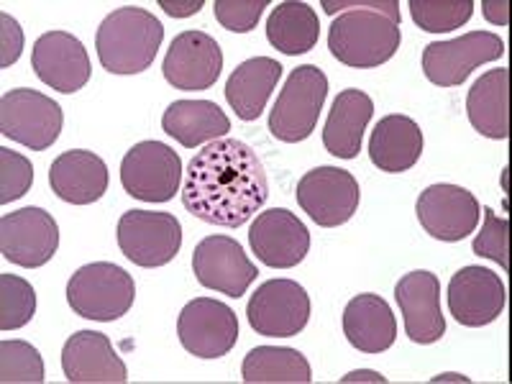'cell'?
<instances>
[{
	"label": "cell",
	"mask_w": 512,
	"mask_h": 384,
	"mask_svg": "<svg viewBox=\"0 0 512 384\" xmlns=\"http://www.w3.org/2000/svg\"><path fill=\"white\" fill-rule=\"evenodd\" d=\"M223 70V52L218 41L205 31H182L172 39L164 57V80L175 90L198 93L213 88Z\"/></svg>",
	"instance_id": "obj_16"
},
{
	"label": "cell",
	"mask_w": 512,
	"mask_h": 384,
	"mask_svg": "<svg viewBox=\"0 0 512 384\" xmlns=\"http://www.w3.org/2000/svg\"><path fill=\"white\" fill-rule=\"evenodd\" d=\"M49 185L59 200L72 205L98 203L108 190V167L85 149L59 154L49 167Z\"/></svg>",
	"instance_id": "obj_22"
},
{
	"label": "cell",
	"mask_w": 512,
	"mask_h": 384,
	"mask_svg": "<svg viewBox=\"0 0 512 384\" xmlns=\"http://www.w3.org/2000/svg\"><path fill=\"white\" fill-rule=\"evenodd\" d=\"M246 318L259 336L292 338L308 326L310 295L292 280H269L251 295Z\"/></svg>",
	"instance_id": "obj_12"
},
{
	"label": "cell",
	"mask_w": 512,
	"mask_h": 384,
	"mask_svg": "<svg viewBox=\"0 0 512 384\" xmlns=\"http://www.w3.org/2000/svg\"><path fill=\"white\" fill-rule=\"evenodd\" d=\"M472 249L477 256L500 264L502 272H510V221L497 216L492 208H484L482 231L477 233Z\"/></svg>",
	"instance_id": "obj_34"
},
{
	"label": "cell",
	"mask_w": 512,
	"mask_h": 384,
	"mask_svg": "<svg viewBox=\"0 0 512 384\" xmlns=\"http://www.w3.org/2000/svg\"><path fill=\"white\" fill-rule=\"evenodd\" d=\"M241 377L249 384H308L313 379L310 364L297 349L287 346H256L241 364Z\"/></svg>",
	"instance_id": "obj_30"
},
{
	"label": "cell",
	"mask_w": 512,
	"mask_h": 384,
	"mask_svg": "<svg viewBox=\"0 0 512 384\" xmlns=\"http://www.w3.org/2000/svg\"><path fill=\"white\" fill-rule=\"evenodd\" d=\"M282 77V64L272 57H254L241 62L226 82V100L241 121L262 116L269 95Z\"/></svg>",
	"instance_id": "obj_28"
},
{
	"label": "cell",
	"mask_w": 512,
	"mask_h": 384,
	"mask_svg": "<svg viewBox=\"0 0 512 384\" xmlns=\"http://www.w3.org/2000/svg\"><path fill=\"white\" fill-rule=\"evenodd\" d=\"M328 98V77L315 64L290 72L285 88L269 113V131L285 144H300L318 126V116Z\"/></svg>",
	"instance_id": "obj_5"
},
{
	"label": "cell",
	"mask_w": 512,
	"mask_h": 384,
	"mask_svg": "<svg viewBox=\"0 0 512 384\" xmlns=\"http://www.w3.org/2000/svg\"><path fill=\"white\" fill-rule=\"evenodd\" d=\"M415 213L428 236L448 244L464 241L469 233L477 231L482 216L479 200L472 192L448 182L425 187L415 203Z\"/></svg>",
	"instance_id": "obj_14"
},
{
	"label": "cell",
	"mask_w": 512,
	"mask_h": 384,
	"mask_svg": "<svg viewBox=\"0 0 512 384\" xmlns=\"http://www.w3.org/2000/svg\"><path fill=\"white\" fill-rule=\"evenodd\" d=\"M121 254L136 267L157 269L169 264L182 246V226L172 213L128 210L116 228Z\"/></svg>",
	"instance_id": "obj_7"
},
{
	"label": "cell",
	"mask_w": 512,
	"mask_h": 384,
	"mask_svg": "<svg viewBox=\"0 0 512 384\" xmlns=\"http://www.w3.org/2000/svg\"><path fill=\"white\" fill-rule=\"evenodd\" d=\"M423 154V131L410 116H384L369 139V159L387 175H400L418 164Z\"/></svg>",
	"instance_id": "obj_25"
},
{
	"label": "cell",
	"mask_w": 512,
	"mask_h": 384,
	"mask_svg": "<svg viewBox=\"0 0 512 384\" xmlns=\"http://www.w3.org/2000/svg\"><path fill=\"white\" fill-rule=\"evenodd\" d=\"M59 249V226L44 208H21L0 218V254L24 269L52 262Z\"/></svg>",
	"instance_id": "obj_13"
},
{
	"label": "cell",
	"mask_w": 512,
	"mask_h": 384,
	"mask_svg": "<svg viewBox=\"0 0 512 384\" xmlns=\"http://www.w3.org/2000/svg\"><path fill=\"white\" fill-rule=\"evenodd\" d=\"M0 382H44V359L39 349L26 341H3L0 344Z\"/></svg>",
	"instance_id": "obj_33"
},
{
	"label": "cell",
	"mask_w": 512,
	"mask_h": 384,
	"mask_svg": "<svg viewBox=\"0 0 512 384\" xmlns=\"http://www.w3.org/2000/svg\"><path fill=\"white\" fill-rule=\"evenodd\" d=\"M34 182V167L24 154L0 149V203L8 205L13 200L24 198Z\"/></svg>",
	"instance_id": "obj_35"
},
{
	"label": "cell",
	"mask_w": 512,
	"mask_h": 384,
	"mask_svg": "<svg viewBox=\"0 0 512 384\" xmlns=\"http://www.w3.org/2000/svg\"><path fill=\"white\" fill-rule=\"evenodd\" d=\"M505 41L495 31H469L451 41H433L423 49V72L438 88H456L477 67L497 62Z\"/></svg>",
	"instance_id": "obj_9"
},
{
	"label": "cell",
	"mask_w": 512,
	"mask_h": 384,
	"mask_svg": "<svg viewBox=\"0 0 512 384\" xmlns=\"http://www.w3.org/2000/svg\"><path fill=\"white\" fill-rule=\"evenodd\" d=\"M264 8H269V0H216L213 3L218 24L228 31H236V34L254 31Z\"/></svg>",
	"instance_id": "obj_36"
},
{
	"label": "cell",
	"mask_w": 512,
	"mask_h": 384,
	"mask_svg": "<svg viewBox=\"0 0 512 384\" xmlns=\"http://www.w3.org/2000/svg\"><path fill=\"white\" fill-rule=\"evenodd\" d=\"M159 8H162L167 16L172 18H187L200 13V8H205L203 0H185V3H175V0H159Z\"/></svg>",
	"instance_id": "obj_39"
},
{
	"label": "cell",
	"mask_w": 512,
	"mask_h": 384,
	"mask_svg": "<svg viewBox=\"0 0 512 384\" xmlns=\"http://www.w3.org/2000/svg\"><path fill=\"white\" fill-rule=\"evenodd\" d=\"M182 159L162 141L131 146L121 162V185L141 203H167L182 187Z\"/></svg>",
	"instance_id": "obj_6"
},
{
	"label": "cell",
	"mask_w": 512,
	"mask_h": 384,
	"mask_svg": "<svg viewBox=\"0 0 512 384\" xmlns=\"http://www.w3.org/2000/svg\"><path fill=\"white\" fill-rule=\"evenodd\" d=\"M36 313V292L18 274H0V331L29 326Z\"/></svg>",
	"instance_id": "obj_31"
},
{
	"label": "cell",
	"mask_w": 512,
	"mask_h": 384,
	"mask_svg": "<svg viewBox=\"0 0 512 384\" xmlns=\"http://www.w3.org/2000/svg\"><path fill=\"white\" fill-rule=\"evenodd\" d=\"M472 13V0H410V16L428 34L461 29Z\"/></svg>",
	"instance_id": "obj_32"
},
{
	"label": "cell",
	"mask_w": 512,
	"mask_h": 384,
	"mask_svg": "<svg viewBox=\"0 0 512 384\" xmlns=\"http://www.w3.org/2000/svg\"><path fill=\"white\" fill-rule=\"evenodd\" d=\"M62 369L67 382L75 384H123L128 379L126 364L113 349L111 338L98 331H77L67 338L62 349Z\"/></svg>",
	"instance_id": "obj_21"
},
{
	"label": "cell",
	"mask_w": 512,
	"mask_h": 384,
	"mask_svg": "<svg viewBox=\"0 0 512 384\" xmlns=\"http://www.w3.org/2000/svg\"><path fill=\"white\" fill-rule=\"evenodd\" d=\"M328 16H336L328 31L333 57L354 70H372L390 62L400 49V3L397 0H323Z\"/></svg>",
	"instance_id": "obj_2"
},
{
	"label": "cell",
	"mask_w": 512,
	"mask_h": 384,
	"mask_svg": "<svg viewBox=\"0 0 512 384\" xmlns=\"http://www.w3.org/2000/svg\"><path fill=\"white\" fill-rule=\"evenodd\" d=\"M162 128L185 149H198L223 139L231 131V118L221 111V105L210 100H175L164 111Z\"/></svg>",
	"instance_id": "obj_27"
},
{
	"label": "cell",
	"mask_w": 512,
	"mask_h": 384,
	"mask_svg": "<svg viewBox=\"0 0 512 384\" xmlns=\"http://www.w3.org/2000/svg\"><path fill=\"white\" fill-rule=\"evenodd\" d=\"M344 333L361 354H382L397 338V320L387 300L374 292L356 295L344 310Z\"/></svg>",
	"instance_id": "obj_24"
},
{
	"label": "cell",
	"mask_w": 512,
	"mask_h": 384,
	"mask_svg": "<svg viewBox=\"0 0 512 384\" xmlns=\"http://www.w3.org/2000/svg\"><path fill=\"white\" fill-rule=\"evenodd\" d=\"M192 272L208 290L239 300L256 280V264L231 236H208L192 251Z\"/></svg>",
	"instance_id": "obj_15"
},
{
	"label": "cell",
	"mask_w": 512,
	"mask_h": 384,
	"mask_svg": "<svg viewBox=\"0 0 512 384\" xmlns=\"http://www.w3.org/2000/svg\"><path fill=\"white\" fill-rule=\"evenodd\" d=\"M249 244L256 259L272 269H292L310 251V231L287 208L264 210L249 228Z\"/></svg>",
	"instance_id": "obj_18"
},
{
	"label": "cell",
	"mask_w": 512,
	"mask_h": 384,
	"mask_svg": "<svg viewBox=\"0 0 512 384\" xmlns=\"http://www.w3.org/2000/svg\"><path fill=\"white\" fill-rule=\"evenodd\" d=\"M64 113L59 103L39 90H8L0 100V134L29 146L31 152H44L62 131Z\"/></svg>",
	"instance_id": "obj_8"
},
{
	"label": "cell",
	"mask_w": 512,
	"mask_h": 384,
	"mask_svg": "<svg viewBox=\"0 0 512 384\" xmlns=\"http://www.w3.org/2000/svg\"><path fill=\"white\" fill-rule=\"evenodd\" d=\"M507 305L500 274L484 267H464L448 282V310L466 328L495 323Z\"/></svg>",
	"instance_id": "obj_17"
},
{
	"label": "cell",
	"mask_w": 512,
	"mask_h": 384,
	"mask_svg": "<svg viewBox=\"0 0 512 384\" xmlns=\"http://www.w3.org/2000/svg\"><path fill=\"white\" fill-rule=\"evenodd\" d=\"M482 13L489 24H495V26L510 24V3H507V0H484Z\"/></svg>",
	"instance_id": "obj_38"
},
{
	"label": "cell",
	"mask_w": 512,
	"mask_h": 384,
	"mask_svg": "<svg viewBox=\"0 0 512 384\" xmlns=\"http://www.w3.org/2000/svg\"><path fill=\"white\" fill-rule=\"evenodd\" d=\"M182 205L198 221L221 228H241L264 208L269 180L262 159L241 139L210 141L182 175Z\"/></svg>",
	"instance_id": "obj_1"
},
{
	"label": "cell",
	"mask_w": 512,
	"mask_h": 384,
	"mask_svg": "<svg viewBox=\"0 0 512 384\" xmlns=\"http://www.w3.org/2000/svg\"><path fill=\"white\" fill-rule=\"evenodd\" d=\"M31 67L44 85L64 95L82 90L90 82V57L77 36L67 31H47L31 52Z\"/></svg>",
	"instance_id": "obj_19"
},
{
	"label": "cell",
	"mask_w": 512,
	"mask_h": 384,
	"mask_svg": "<svg viewBox=\"0 0 512 384\" xmlns=\"http://www.w3.org/2000/svg\"><path fill=\"white\" fill-rule=\"evenodd\" d=\"M177 336L187 354L221 359L239 341V318L226 303L213 297H195L177 318Z\"/></svg>",
	"instance_id": "obj_11"
},
{
	"label": "cell",
	"mask_w": 512,
	"mask_h": 384,
	"mask_svg": "<svg viewBox=\"0 0 512 384\" xmlns=\"http://www.w3.org/2000/svg\"><path fill=\"white\" fill-rule=\"evenodd\" d=\"M374 116V100L364 90L349 88L338 93L328 121L323 126V146L336 159H356L361 152V139Z\"/></svg>",
	"instance_id": "obj_23"
},
{
	"label": "cell",
	"mask_w": 512,
	"mask_h": 384,
	"mask_svg": "<svg viewBox=\"0 0 512 384\" xmlns=\"http://www.w3.org/2000/svg\"><path fill=\"white\" fill-rule=\"evenodd\" d=\"M466 116L474 131L487 139L510 136V70H489L466 95Z\"/></svg>",
	"instance_id": "obj_26"
},
{
	"label": "cell",
	"mask_w": 512,
	"mask_h": 384,
	"mask_svg": "<svg viewBox=\"0 0 512 384\" xmlns=\"http://www.w3.org/2000/svg\"><path fill=\"white\" fill-rule=\"evenodd\" d=\"M162 39L164 26L152 11L123 6L103 18L95 49L103 70L111 75H139L154 64Z\"/></svg>",
	"instance_id": "obj_3"
},
{
	"label": "cell",
	"mask_w": 512,
	"mask_h": 384,
	"mask_svg": "<svg viewBox=\"0 0 512 384\" xmlns=\"http://www.w3.org/2000/svg\"><path fill=\"white\" fill-rule=\"evenodd\" d=\"M395 300L405 318V333L413 344L428 346L441 341L446 318L441 313V282L433 272L405 274L395 287Z\"/></svg>",
	"instance_id": "obj_20"
},
{
	"label": "cell",
	"mask_w": 512,
	"mask_h": 384,
	"mask_svg": "<svg viewBox=\"0 0 512 384\" xmlns=\"http://www.w3.org/2000/svg\"><path fill=\"white\" fill-rule=\"evenodd\" d=\"M320 36L318 13L308 3L287 0L274 8L267 18V39L277 52L287 57L308 54Z\"/></svg>",
	"instance_id": "obj_29"
},
{
	"label": "cell",
	"mask_w": 512,
	"mask_h": 384,
	"mask_svg": "<svg viewBox=\"0 0 512 384\" xmlns=\"http://www.w3.org/2000/svg\"><path fill=\"white\" fill-rule=\"evenodd\" d=\"M0 67H11L21 57V49H24V31L18 26L16 18H11L8 13H0Z\"/></svg>",
	"instance_id": "obj_37"
},
{
	"label": "cell",
	"mask_w": 512,
	"mask_h": 384,
	"mask_svg": "<svg viewBox=\"0 0 512 384\" xmlns=\"http://www.w3.org/2000/svg\"><path fill=\"white\" fill-rule=\"evenodd\" d=\"M344 382H387L379 372H351Z\"/></svg>",
	"instance_id": "obj_40"
},
{
	"label": "cell",
	"mask_w": 512,
	"mask_h": 384,
	"mask_svg": "<svg viewBox=\"0 0 512 384\" xmlns=\"http://www.w3.org/2000/svg\"><path fill=\"white\" fill-rule=\"evenodd\" d=\"M297 203L320 228L344 226L359 210L361 190L356 177L341 167H315L297 182Z\"/></svg>",
	"instance_id": "obj_10"
},
{
	"label": "cell",
	"mask_w": 512,
	"mask_h": 384,
	"mask_svg": "<svg viewBox=\"0 0 512 384\" xmlns=\"http://www.w3.org/2000/svg\"><path fill=\"white\" fill-rule=\"evenodd\" d=\"M134 300V277L111 262L85 264L67 282V303L85 320L113 323L131 310Z\"/></svg>",
	"instance_id": "obj_4"
}]
</instances>
